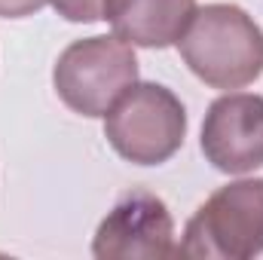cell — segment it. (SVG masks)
Returning <instances> with one entry per match:
<instances>
[{"label":"cell","instance_id":"1","mask_svg":"<svg viewBox=\"0 0 263 260\" xmlns=\"http://www.w3.org/2000/svg\"><path fill=\"white\" fill-rule=\"evenodd\" d=\"M178 46L184 65L211 89H242L263 73V28L236 3L196 9Z\"/></svg>","mask_w":263,"mask_h":260},{"label":"cell","instance_id":"2","mask_svg":"<svg viewBox=\"0 0 263 260\" xmlns=\"http://www.w3.org/2000/svg\"><path fill=\"white\" fill-rule=\"evenodd\" d=\"M181 257L251 260L263 254V178L233 181L208 196L184 227Z\"/></svg>","mask_w":263,"mask_h":260},{"label":"cell","instance_id":"3","mask_svg":"<svg viewBox=\"0 0 263 260\" xmlns=\"http://www.w3.org/2000/svg\"><path fill=\"white\" fill-rule=\"evenodd\" d=\"M187 135V110L162 83H135L104 117L107 144L132 165L168 162Z\"/></svg>","mask_w":263,"mask_h":260},{"label":"cell","instance_id":"4","mask_svg":"<svg viewBox=\"0 0 263 260\" xmlns=\"http://www.w3.org/2000/svg\"><path fill=\"white\" fill-rule=\"evenodd\" d=\"M138 83V59L132 43L114 37L73 40L52 67L59 98L80 117H107L110 107Z\"/></svg>","mask_w":263,"mask_h":260},{"label":"cell","instance_id":"5","mask_svg":"<svg viewBox=\"0 0 263 260\" xmlns=\"http://www.w3.org/2000/svg\"><path fill=\"white\" fill-rule=\"evenodd\" d=\"M98 260H162L175 257V220L168 205L147 190L120 196L92 239Z\"/></svg>","mask_w":263,"mask_h":260},{"label":"cell","instance_id":"6","mask_svg":"<svg viewBox=\"0 0 263 260\" xmlns=\"http://www.w3.org/2000/svg\"><path fill=\"white\" fill-rule=\"evenodd\" d=\"M202 153L223 175H248L263 165V95L230 92L208 104Z\"/></svg>","mask_w":263,"mask_h":260},{"label":"cell","instance_id":"7","mask_svg":"<svg viewBox=\"0 0 263 260\" xmlns=\"http://www.w3.org/2000/svg\"><path fill=\"white\" fill-rule=\"evenodd\" d=\"M196 0H104V18L114 34L132 46L165 49L175 46L190 18Z\"/></svg>","mask_w":263,"mask_h":260},{"label":"cell","instance_id":"8","mask_svg":"<svg viewBox=\"0 0 263 260\" xmlns=\"http://www.w3.org/2000/svg\"><path fill=\"white\" fill-rule=\"evenodd\" d=\"M49 3L62 18L77 25H92L104 18V0H49Z\"/></svg>","mask_w":263,"mask_h":260},{"label":"cell","instance_id":"9","mask_svg":"<svg viewBox=\"0 0 263 260\" xmlns=\"http://www.w3.org/2000/svg\"><path fill=\"white\" fill-rule=\"evenodd\" d=\"M49 0H0V18H25L46 6Z\"/></svg>","mask_w":263,"mask_h":260}]
</instances>
